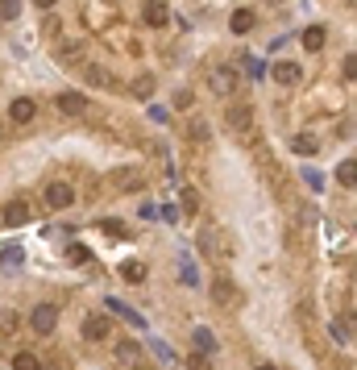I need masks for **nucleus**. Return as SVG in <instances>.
Listing matches in <instances>:
<instances>
[{
    "instance_id": "obj_2",
    "label": "nucleus",
    "mask_w": 357,
    "mask_h": 370,
    "mask_svg": "<svg viewBox=\"0 0 357 370\" xmlns=\"http://www.w3.org/2000/svg\"><path fill=\"white\" fill-rule=\"evenodd\" d=\"M46 204H50V208H58V212H62V208H71V204H75V187H71L67 179L46 183Z\"/></svg>"
},
{
    "instance_id": "obj_9",
    "label": "nucleus",
    "mask_w": 357,
    "mask_h": 370,
    "mask_svg": "<svg viewBox=\"0 0 357 370\" xmlns=\"http://www.w3.org/2000/svg\"><path fill=\"white\" fill-rule=\"evenodd\" d=\"M229 125H233V133H254V108H233Z\"/></svg>"
},
{
    "instance_id": "obj_21",
    "label": "nucleus",
    "mask_w": 357,
    "mask_h": 370,
    "mask_svg": "<svg viewBox=\"0 0 357 370\" xmlns=\"http://www.w3.org/2000/svg\"><path fill=\"white\" fill-rule=\"evenodd\" d=\"M333 337H337L341 346H349V342H354V325H349V321H333Z\"/></svg>"
},
{
    "instance_id": "obj_25",
    "label": "nucleus",
    "mask_w": 357,
    "mask_h": 370,
    "mask_svg": "<svg viewBox=\"0 0 357 370\" xmlns=\"http://www.w3.org/2000/svg\"><path fill=\"white\" fill-rule=\"evenodd\" d=\"M341 75H345V83H354V75H357V58H354V54H345V62H341Z\"/></svg>"
},
{
    "instance_id": "obj_10",
    "label": "nucleus",
    "mask_w": 357,
    "mask_h": 370,
    "mask_svg": "<svg viewBox=\"0 0 357 370\" xmlns=\"http://www.w3.org/2000/svg\"><path fill=\"white\" fill-rule=\"evenodd\" d=\"M212 300H216V304H237L233 279H212Z\"/></svg>"
},
{
    "instance_id": "obj_30",
    "label": "nucleus",
    "mask_w": 357,
    "mask_h": 370,
    "mask_svg": "<svg viewBox=\"0 0 357 370\" xmlns=\"http://www.w3.org/2000/svg\"><path fill=\"white\" fill-rule=\"evenodd\" d=\"M67 258H71V262H87V250H83V246H71Z\"/></svg>"
},
{
    "instance_id": "obj_24",
    "label": "nucleus",
    "mask_w": 357,
    "mask_h": 370,
    "mask_svg": "<svg viewBox=\"0 0 357 370\" xmlns=\"http://www.w3.org/2000/svg\"><path fill=\"white\" fill-rule=\"evenodd\" d=\"M12 367H17V370H37L42 362H37L33 354H12Z\"/></svg>"
},
{
    "instance_id": "obj_26",
    "label": "nucleus",
    "mask_w": 357,
    "mask_h": 370,
    "mask_svg": "<svg viewBox=\"0 0 357 370\" xmlns=\"http://www.w3.org/2000/svg\"><path fill=\"white\" fill-rule=\"evenodd\" d=\"M0 267H21V250H17V246L4 250V254H0Z\"/></svg>"
},
{
    "instance_id": "obj_19",
    "label": "nucleus",
    "mask_w": 357,
    "mask_h": 370,
    "mask_svg": "<svg viewBox=\"0 0 357 370\" xmlns=\"http://www.w3.org/2000/svg\"><path fill=\"white\" fill-rule=\"evenodd\" d=\"M179 204H183V212H200V192L195 187H183L179 192Z\"/></svg>"
},
{
    "instance_id": "obj_18",
    "label": "nucleus",
    "mask_w": 357,
    "mask_h": 370,
    "mask_svg": "<svg viewBox=\"0 0 357 370\" xmlns=\"http://www.w3.org/2000/svg\"><path fill=\"white\" fill-rule=\"evenodd\" d=\"M354 175H357V162H354V158H345V162L337 167V179H341V187H354V183H357Z\"/></svg>"
},
{
    "instance_id": "obj_31",
    "label": "nucleus",
    "mask_w": 357,
    "mask_h": 370,
    "mask_svg": "<svg viewBox=\"0 0 357 370\" xmlns=\"http://www.w3.org/2000/svg\"><path fill=\"white\" fill-rule=\"evenodd\" d=\"M33 4H37V8H54L58 0H33Z\"/></svg>"
},
{
    "instance_id": "obj_11",
    "label": "nucleus",
    "mask_w": 357,
    "mask_h": 370,
    "mask_svg": "<svg viewBox=\"0 0 357 370\" xmlns=\"http://www.w3.org/2000/svg\"><path fill=\"white\" fill-rule=\"evenodd\" d=\"M116 362L121 367H141V346L137 342H121L116 346Z\"/></svg>"
},
{
    "instance_id": "obj_16",
    "label": "nucleus",
    "mask_w": 357,
    "mask_h": 370,
    "mask_svg": "<svg viewBox=\"0 0 357 370\" xmlns=\"http://www.w3.org/2000/svg\"><path fill=\"white\" fill-rule=\"evenodd\" d=\"M291 150H295V154H304V158H312V154L320 150V142H316L312 133H299V137H291Z\"/></svg>"
},
{
    "instance_id": "obj_23",
    "label": "nucleus",
    "mask_w": 357,
    "mask_h": 370,
    "mask_svg": "<svg viewBox=\"0 0 357 370\" xmlns=\"http://www.w3.org/2000/svg\"><path fill=\"white\" fill-rule=\"evenodd\" d=\"M121 275H125L129 283H141V279H146V267H141V262H125V267H121Z\"/></svg>"
},
{
    "instance_id": "obj_3",
    "label": "nucleus",
    "mask_w": 357,
    "mask_h": 370,
    "mask_svg": "<svg viewBox=\"0 0 357 370\" xmlns=\"http://www.w3.org/2000/svg\"><path fill=\"white\" fill-rule=\"evenodd\" d=\"M108 333H112V317H108V312H87L83 337H87V342H108Z\"/></svg>"
},
{
    "instance_id": "obj_27",
    "label": "nucleus",
    "mask_w": 357,
    "mask_h": 370,
    "mask_svg": "<svg viewBox=\"0 0 357 370\" xmlns=\"http://www.w3.org/2000/svg\"><path fill=\"white\" fill-rule=\"evenodd\" d=\"M17 12H21V0H0V17H8V21H12Z\"/></svg>"
},
{
    "instance_id": "obj_5",
    "label": "nucleus",
    "mask_w": 357,
    "mask_h": 370,
    "mask_svg": "<svg viewBox=\"0 0 357 370\" xmlns=\"http://www.w3.org/2000/svg\"><path fill=\"white\" fill-rule=\"evenodd\" d=\"M270 79L283 83V87H291V83L304 79V71H299V62H275V67H270Z\"/></svg>"
},
{
    "instance_id": "obj_4",
    "label": "nucleus",
    "mask_w": 357,
    "mask_h": 370,
    "mask_svg": "<svg viewBox=\"0 0 357 370\" xmlns=\"http://www.w3.org/2000/svg\"><path fill=\"white\" fill-rule=\"evenodd\" d=\"M208 87H212L216 96H233V92H237V71H233V67H216V71H208Z\"/></svg>"
},
{
    "instance_id": "obj_17",
    "label": "nucleus",
    "mask_w": 357,
    "mask_h": 370,
    "mask_svg": "<svg viewBox=\"0 0 357 370\" xmlns=\"http://www.w3.org/2000/svg\"><path fill=\"white\" fill-rule=\"evenodd\" d=\"M129 92H133L137 100H150V96H154V75H137V79L129 83Z\"/></svg>"
},
{
    "instance_id": "obj_15",
    "label": "nucleus",
    "mask_w": 357,
    "mask_h": 370,
    "mask_svg": "<svg viewBox=\"0 0 357 370\" xmlns=\"http://www.w3.org/2000/svg\"><path fill=\"white\" fill-rule=\"evenodd\" d=\"M324 37H329V33H324V25H308V29L299 33V42H304L308 50H320V46H324Z\"/></svg>"
},
{
    "instance_id": "obj_1",
    "label": "nucleus",
    "mask_w": 357,
    "mask_h": 370,
    "mask_svg": "<svg viewBox=\"0 0 357 370\" xmlns=\"http://www.w3.org/2000/svg\"><path fill=\"white\" fill-rule=\"evenodd\" d=\"M54 325H58V308H54V304H37V308L29 312V329H33L37 337H50Z\"/></svg>"
},
{
    "instance_id": "obj_7",
    "label": "nucleus",
    "mask_w": 357,
    "mask_h": 370,
    "mask_svg": "<svg viewBox=\"0 0 357 370\" xmlns=\"http://www.w3.org/2000/svg\"><path fill=\"white\" fill-rule=\"evenodd\" d=\"M171 21V8L162 4V0H146V25H154V29H162Z\"/></svg>"
},
{
    "instance_id": "obj_13",
    "label": "nucleus",
    "mask_w": 357,
    "mask_h": 370,
    "mask_svg": "<svg viewBox=\"0 0 357 370\" xmlns=\"http://www.w3.org/2000/svg\"><path fill=\"white\" fill-rule=\"evenodd\" d=\"M29 217H33V212H29V204H25V200H12V204L4 208V221H8V225H25Z\"/></svg>"
},
{
    "instance_id": "obj_29",
    "label": "nucleus",
    "mask_w": 357,
    "mask_h": 370,
    "mask_svg": "<svg viewBox=\"0 0 357 370\" xmlns=\"http://www.w3.org/2000/svg\"><path fill=\"white\" fill-rule=\"evenodd\" d=\"M100 229L112 233V237H125V225H116V221H100Z\"/></svg>"
},
{
    "instance_id": "obj_12",
    "label": "nucleus",
    "mask_w": 357,
    "mask_h": 370,
    "mask_svg": "<svg viewBox=\"0 0 357 370\" xmlns=\"http://www.w3.org/2000/svg\"><path fill=\"white\" fill-rule=\"evenodd\" d=\"M83 75H87V83H96V87H112V83H116L112 71H108V67H96V62H87Z\"/></svg>"
},
{
    "instance_id": "obj_22",
    "label": "nucleus",
    "mask_w": 357,
    "mask_h": 370,
    "mask_svg": "<svg viewBox=\"0 0 357 370\" xmlns=\"http://www.w3.org/2000/svg\"><path fill=\"white\" fill-rule=\"evenodd\" d=\"M195 350H200V354H212V350H216V337H212L208 329H195Z\"/></svg>"
},
{
    "instance_id": "obj_8",
    "label": "nucleus",
    "mask_w": 357,
    "mask_h": 370,
    "mask_svg": "<svg viewBox=\"0 0 357 370\" xmlns=\"http://www.w3.org/2000/svg\"><path fill=\"white\" fill-rule=\"evenodd\" d=\"M54 104H58L62 112H71V117H75V112H87V96H79V92H62Z\"/></svg>"
},
{
    "instance_id": "obj_28",
    "label": "nucleus",
    "mask_w": 357,
    "mask_h": 370,
    "mask_svg": "<svg viewBox=\"0 0 357 370\" xmlns=\"http://www.w3.org/2000/svg\"><path fill=\"white\" fill-rule=\"evenodd\" d=\"M304 179H308V187H312V192H320V187H324V175H320V171H304Z\"/></svg>"
},
{
    "instance_id": "obj_14",
    "label": "nucleus",
    "mask_w": 357,
    "mask_h": 370,
    "mask_svg": "<svg viewBox=\"0 0 357 370\" xmlns=\"http://www.w3.org/2000/svg\"><path fill=\"white\" fill-rule=\"evenodd\" d=\"M229 29H233V33H250V29H254V12H250V8H237V12L229 17Z\"/></svg>"
},
{
    "instance_id": "obj_6",
    "label": "nucleus",
    "mask_w": 357,
    "mask_h": 370,
    "mask_svg": "<svg viewBox=\"0 0 357 370\" xmlns=\"http://www.w3.org/2000/svg\"><path fill=\"white\" fill-rule=\"evenodd\" d=\"M8 117H12V121H17V125H29V121H33V117H37V104H33V100H29V96H17V100H12V104H8Z\"/></svg>"
},
{
    "instance_id": "obj_20",
    "label": "nucleus",
    "mask_w": 357,
    "mask_h": 370,
    "mask_svg": "<svg viewBox=\"0 0 357 370\" xmlns=\"http://www.w3.org/2000/svg\"><path fill=\"white\" fill-rule=\"evenodd\" d=\"M108 308H112V312H121V317H125L129 325H141V312H133L129 304H121V300H108Z\"/></svg>"
}]
</instances>
